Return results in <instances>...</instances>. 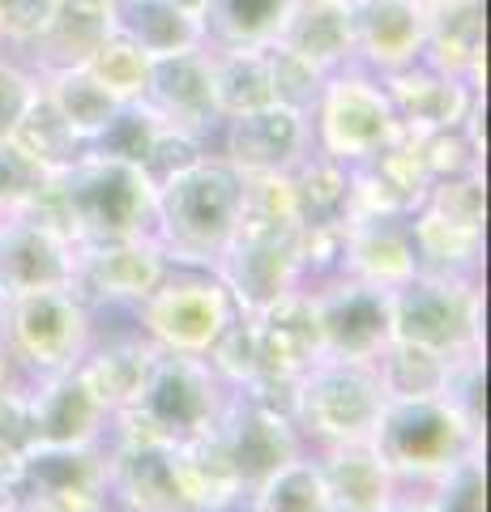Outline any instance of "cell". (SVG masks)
I'll use <instances>...</instances> for the list:
<instances>
[{
	"label": "cell",
	"mask_w": 491,
	"mask_h": 512,
	"mask_svg": "<svg viewBox=\"0 0 491 512\" xmlns=\"http://www.w3.org/2000/svg\"><path fill=\"white\" fill-rule=\"evenodd\" d=\"M351 43L372 64H406L423 52L427 9L415 0H351Z\"/></svg>",
	"instance_id": "1"
},
{
	"label": "cell",
	"mask_w": 491,
	"mask_h": 512,
	"mask_svg": "<svg viewBox=\"0 0 491 512\" xmlns=\"http://www.w3.org/2000/svg\"><path fill=\"white\" fill-rule=\"evenodd\" d=\"M112 30L137 43L150 60L205 47L201 18L180 9L176 0H112Z\"/></svg>",
	"instance_id": "2"
},
{
	"label": "cell",
	"mask_w": 491,
	"mask_h": 512,
	"mask_svg": "<svg viewBox=\"0 0 491 512\" xmlns=\"http://www.w3.org/2000/svg\"><path fill=\"white\" fill-rule=\"evenodd\" d=\"M274 43L287 47V52L299 56L304 64H312V69L342 64L355 52L351 13H346V5H329V0H295Z\"/></svg>",
	"instance_id": "3"
},
{
	"label": "cell",
	"mask_w": 491,
	"mask_h": 512,
	"mask_svg": "<svg viewBox=\"0 0 491 512\" xmlns=\"http://www.w3.org/2000/svg\"><path fill=\"white\" fill-rule=\"evenodd\" d=\"M240 184L223 167H188L171 180V214L197 235H218L235 214Z\"/></svg>",
	"instance_id": "4"
},
{
	"label": "cell",
	"mask_w": 491,
	"mask_h": 512,
	"mask_svg": "<svg viewBox=\"0 0 491 512\" xmlns=\"http://www.w3.org/2000/svg\"><path fill=\"white\" fill-rule=\"evenodd\" d=\"M295 0H205L201 30L214 47H265L278 39Z\"/></svg>",
	"instance_id": "5"
},
{
	"label": "cell",
	"mask_w": 491,
	"mask_h": 512,
	"mask_svg": "<svg viewBox=\"0 0 491 512\" xmlns=\"http://www.w3.org/2000/svg\"><path fill=\"white\" fill-rule=\"evenodd\" d=\"M299 116L287 103H269L257 111H244L235 120V133H231V150L244 158L248 167H278L299 150Z\"/></svg>",
	"instance_id": "6"
},
{
	"label": "cell",
	"mask_w": 491,
	"mask_h": 512,
	"mask_svg": "<svg viewBox=\"0 0 491 512\" xmlns=\"http://www.w3.org/2000/svg\"><path fill=\"white\" fill-rule=\"evenodd\" d=\"M423 52H432L445 69H462L483 52V0H440L427 9Z\"/></svg>",
	"instance_id": "7"
},
{
	"label": "cell",
	"mask_w": 491,
	"mask_h": 512,
	"mask_svg": "<svg viewBox=\"0 0 491 512\" xmlns=\"http://www.w3.org/2000/svg\"><path fill=\"white\" fill-rule=\"evenodd\" d=\"M69 201L86 218L103 222V227H124L141 201L137 171L129 163H99L77 175V184L69 188Z\"/></svg>",
	"instance_id": "8"
},
{
	"label": "cell",
	"mask_w": 491,
	"mask_h": 512,
	"mask_svg": "<svg viewBox=\"0 0 491 512\" xmlns=\"http://www.w3.org/2000/svg\"><path fill=\"white\" fill-rule=\"evenodd\" d=\"M334 107H329V128L338 133L342 146H372L385 137L389 128V111L380 90L363 86V82H334Z\"/></svg>",
	"instance_id": "9"
},
{
	"label": "cell",
	"mask_w": 491,
	"mask_h": 512,
	"mask_svg": "<svg viewBox=\"0 0 491 512\" xmlns=\"http://www.w3.org/2000/svg\"><path fill=\"white\" fill-rule=\"evenodd\" d=\"M82 69L99 82L112 99H129V94H146V82H150V56L141 52L137 43H129L124 35H107L94 56L82 64Z\"/></svg>",
	"instance_id": "10"
},
{
	"label": "cell",
	"mask_w": 491,
	"mask_h": 512,
	"mask_svg": "<svg viewBox=\"0 0 491 512\" xmlns=\"http://www.w3.org/2000/svg\"><path fill=\"white\" fill-rule=\"evenodd\" d=\"M120 103L107 94L86 69H60L56 77V111L69 128H82V133H99V128L112 120V111Z\"/></svg>",
	"instance_id": "11"
},
{
	"label": "cell",
	"mask_w": 491,
	"mask_h": 512,
	"mask_svg": "<svg viewBox=\"0 0 491 512\" xmlns=\"http://www.w3.org/2000/svg\"><path fill=\"white\" fill-rule=\"evenodd\" d=\"M99 137H103V154H112V163L133 167V163H146L150 158L158 128L141 107H116L112 120L99 128Z\"/></svg>",
	"instance_id": "12"
},
{
	"label": "cell",
	"mask_w": 491,
	"mask_h": 512,
	"mask_svg": "<svg viewBox=\"0 0 491 512\" xmlns=\"http://www.w3.org/2000/svg\"><path fill=\"white\" fill-rule=\"evenodd\" d=\"M56 0H0V30L9 43H30L52 18Z\"/></svg>",
	"instance_id": "13"
},
{
	"label": "cell",
	"mask_w": 491,
	"mask_h": 512,
	"mask_svg": "<svg viewBox=\"0 0 491 512\" xmlns=\"http://www.w3.org/2000/svg\"><path fill=\"white\" fill-rule=\"evenodd\" d=\"M30 99H35L30 82L13 69V64L0 60V141L13 137V124L22 120V111L30 107Z\"/></svg>",
	"instance_id": "14"
},
{
	"label": "cell",
	"mask_w": 491,
	"mask_h": 512,
	"mask_svg": "<svg viewBox=\"0 0 491 512\" xmlns=\"http://www.w3.org/2000/svg\"><path fill=\"white\" fill-rule=\"evenodd\" d=\"M376 325V308L372 303H351L342 316H338V333L342 338H363V333H372Z\"/></svg>",
	"instance_id": "15"
},
{
	"label": "cell",
	"mask_w": 491,
	"mask_h": 512,
	"mask_svg": "<svg viewBox=\"0 0 491 512\" xmlns=\"http://www.w3.org/2000/svg\"><path fill=\"white\" fill-rule=\"evenodd\" d=\"M440 440V423L436 419H419L402 431V448L406 453H423V448H432Z\"/></svg>",
	"instance_id": "16"
},
{
	"label": "cell",
	"mask_w": 491,
	"mask_h": 512,
	"mask_svg": "<svg viewBox=\"0 0 491 512\" xmlns=\"http://www.w3.org/2000/svg\"><path fill=\"white\" fill-rule=\"evenodd\" d=\"M176 5H180V9H188V13H193V18H201V9H205V0H176Z\"/></svg>",
	"instance_id": "17"
},
{
	"label": "cell",
	"mask_w": 491,
	"mask_h": 512,
	"mask_svg": "<svg viewBox=\"0 0 491 512\" xmlns=\"http://www.w3.org/2000/svg\"><path fill=\"white\" fill-rule=\"evenodd\" d=\"M415 5H423V9H432V5H440V0H415Z\"/></svg>",
	"instance_id": "18"
},
{
	"label": "cell",
	"mask_w": 491,
	"mask_h": 512,
	"mask_svg": "<svg viewBox=\"0 0 491 512\" xmlns=\"http://www.w3.org/2000/svg\"><path fill=\"white\" fill-rule=\"evenodd\" d=\"M329 5H351V0H329Z\"/></svg>",
	"instance_id": "19"
},
{
	"label": "cell",
	"mask_w": 491,
	"mask_h": 512,
	"mask_svg": "<svg viewBox=\"0 0 491 512\" xmlns=\"http://www.w3.org/2000/svg\"><path fill=\"white\" fill-rule=\"evenodd\" d=\"M5 43H9V39H5V30H0V47H5Z\"/></svg>",
	"instance_id": "20"
}]
</instances>
